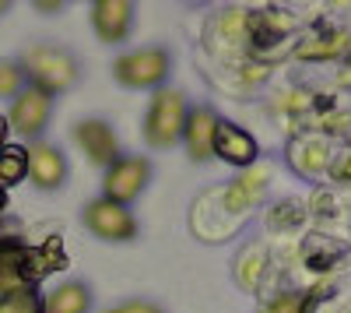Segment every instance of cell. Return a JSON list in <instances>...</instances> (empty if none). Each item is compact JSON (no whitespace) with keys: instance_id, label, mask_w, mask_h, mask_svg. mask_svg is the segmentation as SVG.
Returning <instances> with one entry per match:
<instances>
[{"instance_id":"6da1fadb","label":"cell","mask_w":351,"mask_h":313,"mask_svg":"<svg viewBox=\"0 0 351 313\" xmlns=\"http://www.w3.org/2000/svg\"><path fill=\"white\" fill-rule=\"evenodd\" d=\"M21 74L32 81V89H39L43 95H60L77 81V64L67 49L56 46H32L21 60Z\"/></svg>"},{"instance_id":"7a4b0ae2","label":"cell","mask_w":351,"mask_h":313,"mask_svg":"<svg viewBox=\"0 0 351 313\" xmlns=\"http://www.w3.org/2000/svg\"><path fill=\"white\" fill-rule=\"evenodd\" d=\"M186 127V99L183 92H172L162 89L155 92L152 106H148V117H144V134H148V145L152 148H169L183 137Z\"/></svg>"},{"instance_id":"3957f363","label":"cell","mask_w":351,"mask_h":313,"mask_svg":"<svg viewBox=\"0 0 351 313\" xmlns=\"http://www.w3.org/2000/svg\"><path fill=\"white\" fill-rule=\"evenodd\" d=\"M112 74L127 89H155L165 81L169 74V53L162 46H144L134 53H123L120 60L112 64Z\"/></svg>"},{"instance_id":"277c9868","label":"cell","mask_w":351,"mask_h":313,"mask_svg":"<svg viewBox=\"0 0 351 313\" xmlns=\"http://www.w3.org/2000/svg\"><path fill=\"white\" fill-rule=\"evenodd\" d=\"M148 176H152V165L148 159H141V155H120L109 169H106V180H102V197L112 205H130L134 197L148 187Z\"/></svg>"},{"instance_id":"5b68a950","label":"cell","mask_w":351,"mask_h":313,"mask_svg":"<svg viewBox=\"0 0 351 313\" xmlns=\"http://www.w3.org/2000/svg\"><path fill=\"white\" fill-rule=\"evenodd\" d=\"M84 225L99 240H109V243H127L137 236V218L130 215V208L112 205L106 197H99V201H92L84 208Z\"/></svg>"},{"instance_id":"8992f818","label":"cell","mask_w":351,"mask_h":313,"mask_svg":"<svg viewBox=\"0 0 351 313\" xmlns=\"http://www.w3.org/2000/svg\"><path fill=\"white\" fill-rule=\"evenodd\" d=\"M49 109H53V99L49 95H43L39 89H21L18 99H14V106H11L8 124L18 134H25V137H39L43 127L49 124Z\"/></svg>"},{"instance_id":"52a82bcc","label":"cell","mask_w":351,"mask_h":313,"mask_svg":"<svg viewBox=\"0 0 351 313\" xmlns=\"http://www.w3.org/2000/svg\"><path fill=\"white\" fill-rule=\"evenodd\" d=\"M74 141L88 152V159H92L95 165L109 169L116 159H120V141H116V134L106 120H81L74 127Z\"/></svg>"},{"instance_id":"ba28073f","label":"cell","mask_w":351,"mask_h":313,"mask_svg":"<svg viewBox=\"0 0 351 313\" xmlns=\"http://www.w3.org/2000/svg\"><path fill=\"white\" fill-rule=\"evenodd\" d=\"M134 21V4L130 0H99L92 4V25L102 43H123Z\"/></svg>"},{"instance_id":"9c48e42d","label":"cell","mask_w":351,"mask_h":313,"mask_svg":"<svg viewBox=\"0 0 351 313\" xmlns=\"http://www.w3.org/2000/svg\"><path fill=\"white\" fill-rule=\"evenodd\" d=\"M211 155L225 159L228 165H250L256 159V141L250 130L236 127V124H221L215 127V145H211Z\"/></svg>"},{"instance_id":"30bf717a","label":"cell","mask_w":351,"mask_h":313,"mask_svg":"<svg viewBox=\"0 0 351 313\" xmlns=\"http://www.w3.org/2000/svg\"><path fill=\"white\" fill-rule=\"evenodd\" d=\"M28 176H32L36 187L43 190H53V187H60L64 176H67V162L64 155L56 152L53 145H36V148H28Z\"/></svg>"},{"instance_id":"8fae6325","label":"cell","mask_w":351,"mask_h":313,"mask_svg":"<svg viewBox=\"0 0 351 313\" xmlns=\"http://www.w3.org/2000/svg\"><path fill=\"white\" fill-rule=\"evenodd\" d=\"M215 127H218V117L211 109H193L186 113V127H183V141H186V152L193 162H204L211 155V145H215Z\"/></svg>"},{"instance_id":"7c38bea8","label":"cell","mask_w":351,"mask_h":313,"mask_svg":"<svg viewBox=\"0 0 351 313\" xmlns=\"http://www.w3.org/2000/svg\"><path fill=\"white\" fill-rule=\"evenodd\" d=\"M88 306H92V292H88V286H81V281H67V286H60L56 292H49L43 313H88Z\"/></svg>"},{"instance_id":"4fadbf2b","label":"cell","mask_w":351,"mask_h":313,"mask_svg":"<svg viewBox=\"0 0 351 313\" xmlns=\"http://www.w3.org/2000/svg\"><path fill=\"white\" fill-rule=\"evenodd\" d=\"M25 176H28V155H25V148H4V152H0V183L14 187Z\"/></svg>"},{"instance_id":"5bb4252c","label":"cell","mask_w":351,"mask_h":313,"mask_svg":"<svg viewBox=\"0 0 351 313\" xmlns=\"http://www.w3.org/2000/svg\"><path fill=\"white\" fill-rule=\"evenodd\" d=\"M21 81H25V74H21L18 64L0 60V99H4V95H18L21 92Z\"/></svg>"},{"instance_id":"9a60e30c","label":"cell","mask_w":351,"mask_h":313,"mask_svg":"<svg viewBox=\"0 0 351 313\" xmlns=\"http://www.w3.org/2000/svg\"><path fill=\"white\" fill-rule=\"evenodd\" d=\"M306 310V299L302 296H281L278 303H271L263 313H302Z\"/></svg>"},{"instance_id":"2e32d148","label":"cell","mask_w":351,"mask_h":313,"mask_svg":"<svg viewBox=\"0 0 351 313\" xmlns=\"http://www.w3.org/2000/svg\"><path fill=\"white\" fill-rule=\"evenodd\" d=\"M0 313H32V299H28L25 292H11L4 299V306H0Z\"/></svg>"},{"instance_id":"e0dca14e","label":"cell","mask_w":351,"mask_h":313,"mask_svg":"<svg viewBox=\"0 0 351 313\" xmlns=\"http://www.w3.org/2000/svg\"><path fill=\"white\" fill-rule=\"evenodd\" d=\"M106 313H162V310L155 303H148V299H130V303H120V306H112Z\"/></svg>"},{"instance_id":"ac0fdd59","label":"cell","mask_w":351,"mask_h":313,"mask_svg":"<svg viewBox=\"0 0 351 313\" xmlns=\"http://www.w3.org/2000/svg\"><path fill=\"white\" fill-rule=\"evenodd\" d=\"M4 141H8V120L0 117V148H4Z\"/></svg>"},{"instance_id":"d6986e66","label":"cell","mask_w":351,"mask_h":313,"mask_svg":"<svg viewBox=\"0 0 351 313\" xmlns=\"http://www.w3.org/2000/svg\"><path fill=\"white\" fill-rule=\"evenodd\" d=\"M4 11H8V4H4V0H0V14H4Z\"/></svg>"}]
</instances>
